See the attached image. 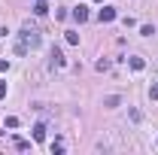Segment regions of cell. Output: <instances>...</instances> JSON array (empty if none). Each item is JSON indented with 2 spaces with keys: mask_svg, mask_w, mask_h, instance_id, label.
Wrapping results in <instances>:
<instances>
[{
  "mask_svg": "<svg viewBox=\"0 0 158 155\" xmlns=\"http://www.w3.org/2000/svg\"><path fill=\"white\" fill-rule=\"evenodd\" d=\"M15 149H21V152H24V149H31V143H27V140H15Z\"/></svg>",
  "mask_w": 158,
  "mask_h": 155,
  "instance_id": "obj_12",
  "label": "cell"
},
{
  "mask_svg": "<svg viewBox=\"0 0 158 155\" xmlns=\"http://www.w3.org/2000/svg\"><path fill=\"white\" fill-rule=\"evenodd\" d=\"M49 64H52V67H55V70H61V67H64V64H67V58H64V55H61V49H52V55H49Z\"/></svg>",
  "mask_w": 158,
  "mask_h": 155,
  "instance_id": "obj_3",
  "label": "cell"
},
{
  "mask_svg": "<svg viewBox=\"0 0 158 155\" xmlns=\"http://www.w3.org/2000/svg\"><path fill=\"white\" fill-rule=\"evenodd\" d=\"M73 19H76L79 24H82V21H88V6H76V9H73Z\"/></svg>",
  "mask_w": 158,
  "mask_h": 155,
  "instance_id": "obj_4",
  "label": "cell"
},
{
  "mask_svg": "<svg viewBox=\"0 0 158 155\" xmlns=\"http://www.w3.org/2000/svg\"><path fill=\"white\" fill-rule=\"evenodd\" d=\"M94 3H103V0H94Z\"/></svg>",
  "mask_w": 158,
  "mask_h": 155,
  "instance_id": "obj_17",
  "label": "cell"
},
{
  "mask_svg": "<svg viewBox=\"0 0 158 155\" xmlns=\"http://www.w3.org/2000/svg\"><path fill=\"white\" fill-rule=\"evenodd\" d=\"M3 34H6V31H3V27H0V40H3Z\"/></svg>",
  "mask_w": 158,
  "mask_h": 155,
  "instance_id": "obj_16",
  "label": "cell"
},
{
  "mask_svg": "<svg viewBox=\"0 0 158 155\" xmlns=\"http://www.w3.org/2000/svg\"><path fill=\"white\" fill-rule=\"evenodd\" d=\"M67 43H70V46H79V34L76 31H67Z\"/></svg>",
  "mask_w": 158,
  "mask_h": 155,
  "instance_id": "obj_9",
  "label": "cell"
},
{
  "mask_svg": "<svg viewBox=\"0 0 158 155\" xmlns=\"http://www.w3.org/2000/svg\"><path fill=\"white\" fill-rule=\"evenodd\" d=\"M34 140H37V143H43V140H46V125H43V122H37V125H34Z\"/></svg>",
  "mask_w": 158,
  "mask_h": 155,
  "instance_id": "obj_5",
  "label": "cell"
},
{
  "mask_svg": "<svg viewBox=\"0 0 158 155\" xmlns=\"http://www.w3.org/2000/svg\"><path fill=\"white\" fill-rule=\"evenodd\" d=\"M46 12H49V3L46 0H37L34 3V15H46Z\"/></svg>",
  "mask_w": 158,
  "mask_h": 155,
  "instance_id": "obj_6",
  "label": "cell"
},
{
  "mask_svg": "<svg viewBox=\"0 0 158 155\" xmlns=\"http://www.w3.org/2000/svg\"><path fill=\"white\" fill-rule=\"evenodd\" d=\"M140 34H143V37H152V34H155V27H152V24H143V27H140Z\"/></svg>",
  "mask_w": 158,
  "mask_h": 155,
  "instance_id": "obj_11",
  "label": "cell"
},
{
  "mask_svg": "<svg viewBox=\"0 0 158 155\" xmlns=\"http://www.w3.org/2000/svg\"><path fill=\"white\" fill-rule=\"evenodd\" d=\"M128 64H131V70H137V73L143 70V67H146V61H143V58H137V55H134V58H128Z\"/></svg>",
  "mask_w": 158,
  "mask_h": 155,
  "instance_id": "obj_8",
  "label": "cell"
},
{
  "mask_svg": "<svg viewBox=\"0 0 158 155\" xmlns=\"http://www.w3.org/2000/svg\"><path fill=\"white\" fill-rule=\"evenodd\" d=\"M149 97H152V100H158V85H152V88H149Z\"/></svg>",
  "mask_w": 158,
  "mask_h": 155,
  "instance_id": "obj_13",
  "label": "cell"
},
{
  "mask_svg": "<svg viewBox=\"0 0 158 155\" xmlns=\"http://www.w3.org/2000/svg\"><path fill=\"white\" fill-rule=\"evenodd\" d=\"M61 152H64V143L55 140V143H52V155H61Z\"/></svg>",
  "mask_w": 158,
  "mask_h": 155,
  "instance_id": "obj_10",
  "label": "cell"
},
{
  "mask_svg": "<svg viewBox=\"0 0 158 155\" xmlns=\"http://www.w3.org/2000/svg\"><path fill=\"white\" fill-rule=\"evenodd\" d=\"M118 103H122V97H118V94H110V97H103V107H106V110H113V107H118Z\"/></svg>",
  "mask_w": 158,
  "mask_h": 155,
  "instance_id": "obj_7",
  "label": "cell"
},
{
  "mask_svg": "<svg viewBox=\"0 0 158 155\" xmlns=\"http://www.w3.org/2000/svg\"><path fill=\"white\" fill-rule=\"evenodd\" d=\"M116 6H103V9H100L98 12V19H100V24H110V21H116Z\"/></svg>",
  "mask_w": 158,
  "mask_h": 155,
  "instance_id": "obj_2",
  "label": "cell"
},
{
  "mask_svg": "<svg viewBox=\"0 0 158 155\" xmlns=\"http://www.w3.org/2000/svg\"><path fill=\"white\" fill-rule=\"evenodd\" d=\"M6 70H9V61H3V58H0V73H6Z\"/></svg>",
  "mask_w": 158,
  "mask_h": 155,
  "instance_id": "obj_14",
  "label": "cell"
},
{
  "mask_svg": "<svg viewBox=\"0 0 158 155\" xmlns=\"http://www.w3.org/2000/svg\"><path fill=\"white\" fill-rule=\"evenodd\" d=\"M6 91H9V88H6V82H0V100L6 97Z\"/></svg>",
  "mask_w": 158,
  "mask_h": 155,
  "instance_id": "obj_15",
  "label": "cell"
},
{
  "mask_svg": "<svg viewBox=\"0 0 158 155\" xmlns=\"http://www.w3.org/2000/svg\"><path fill=\"white\" fill-rule=\"evenodd\" d=\"M40 43H43L40 31H37V27H31V24H24L21 34H19V40H15V55H27L31 49H37Z\"/></svg>",
  "mask_w": 158,
  "mask_h": 155,
  "instance_id": "obj_1",
  "label": "cell"
}]
</instances>
